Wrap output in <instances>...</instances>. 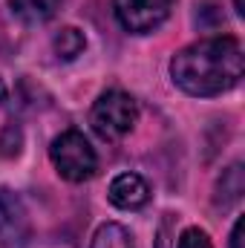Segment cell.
I'll return each mask as SVG.
<instances>
[{
  "label": "cell",
  "instance_id": "16",
  "mask_svg": "<svg viewBox=\"0 0 245 248\" xmlns=\"http://www.w3.org/2000/svg\"><path fill=\"white\" fill-rule=\"evenodd\" d=\"M6 101V84H3V78H0V104Z\"/></svg>",
  "mask_w": 245,
  "mask_h": 248
},
{
  "label": "cell",
  "instance_id": "5",
  "mask_svg": "<svg viewBox=\"0 0 245 248\" xmlns=\"http://www.w3.org/2000/svg\"><path fill=\"white\" fill-rule=\"evenodd\" d=\"M29 237L32 222L23 199L15 190L0 187V248H26Z\"/></svg>",
  "mask_w": 245,
  "mask_h": 248
},
{
  "label": "cell",
  "instance_id": "8",
  "mask_svg": "<svg viewBox=\"0 0 245 248\" xmlns=\"http://www.w3.org/2000/svg\"><path fill=\"white\" fill-rule=\"evenodd\" d=\"M84 46H87V38L75 26H63L61 32H55V38H52V49L63 61H75L84 52Z\"/></svg>",
  "mask_w": 245,
  "mask_h": 248
},
{
  "label": "cell",
  "instance_id": "7",
  "mask_svg": "<svg viewBox=\"0 0 245 248\" xmlns=\"http://www.w3.org/2000/svg\"><path fill=\"white\" fill-rule=\"evenodd\" d=\"M9 6H12V12L23 20V23H46L55 12H58V6H61V0H9Z\"/></svg>",
  "mask_w": 245,
  "mask_h": 248
},
{
  "label": "cell",
  "instance_id": "15",
  "mask_svg": "<svg viewBox=\"0 0 245 248\" xmlns=\"http://www.w3.org/2000/svg\"><path fill=\"white\" fill-rule=\"evenodd\" d=\"M234 9H237V15H245V3L243 0H234Z\"/></svg>",
  "mask_w": 245,
  "mask_h": 248
},
{
  "label": "cell",
  "instance_id": "1",
  "mask_svg": "<svg viewBox=\"0 0 245 248\" xmlns=\"http://www.w3.org/2000/svg\"><path fill=\"white\" fill-rule=\"evenodd\" d=\"M245 55L243 44L231 35H216L196 41L179 49L170 61V78L173 84L196 98L222 95L234 90L243 81Z\"/></svg>",
  "mask_w": 245,
  "mask_h": 248
},
{
  "label": "cell",
  "instance_id": "10",
  "mask_svg": "<svg viewBox=\"0 0 245 248\" xmlns=\"http://www.w3.org/2000/svg\"><path fill=\"white\" fill-rule=\"evenodd\" d=\"M243 165H231L225 173H222V179H219V185L216 190L222 193L225 190V199H219L216 205H222V208H228V205H234L240 196H243Z\"/></svg>",
  "mask_w": 245,
  "mask_h": 248
},
{
  "label": "cell",
  "instance_id": "9",
  "mask_svg": "<svg viewBox=\"0 0 245 248\" xmlns=\"http://www.w3.org/2000/svg\"><path fill=\"white\" fill-rule=\"evenodd\" d=\"M90 248H133V237H130V231L124 225H119V222H104L95 231Z\"/></svg>",
  "mask_w": 245,
  "mask_h": 248
},
{
  "label": "cell",
  "instance_id": "2",
  "mask_svg": "<svg viewBox=\"0 0 245 248\" xmlns=\"http://www.w3.org/2000/svg\"><path fill=\"white\" fill-rule=\"evenodd\" d=\"M49 159L66 182H87L98 170V156L81 130H63L49 147Z\"/></svg>",
  "mask_w": 245,
  "mask_h": 248
},
{
  "label": "cell",
  "instance_id": "11",
  "mask_svg": "<svg viewBox=\"0 0 245 248\" xmlns=\"http://www.w3.org/2000/svg\"><path fill=\"white\" fill-rule=\"evenodd\" d=\"M20 147H23V130H20V124L9 122L0 130V156L15 159V156H20Z\"/></svg>",
  "mask_w": 245,
  "mask_h": 248
},
{
  "label": "cell",
  "instance_id": "6",
  "mask_svg": "<svg viewBox=\"0 0 245 248\" xmlns=\"http://www.w3.org/2000/svg\"><path fill=\"white\" fill-rule=\"evenodd\" d=\"M110 202L122 211H138L150 202V187L138 173H119L110 182Z\"/></svg>",
  "mask_w": 245,
  "mask_h": 248
},
{
  "label": "cell",
  "instance_id": "12",
  "mask_svg": "<svg viewBox=\"0 0 245 248\" xmlns=\"http://www.w3.org/2000/svg\"><path fill=\"white\" fill-rule=\"evenodd\" d=\"M179 248H214L208 234L202 228H184L182 237H179Z\"/></svg>",
  "mask_w": 245,
  "mask_h": 248
},
{
  "label": "cell",
  "instance_id": "4",
  "mask_svg": "<svg viewBox=\"0 0 245 248\" xmlns=\"http://www.w3.org/2000/svg\"><path fill=\"white\" fill-rule=\"evenodd\" d=\"M113 12L127 32L147 35L170 15V0H113Z\"/></svg>",
  "mask_w": 245,
  "mask_h": 248
},
{
  "label": "cell",
  "instance_id": "13",
  "mask_svg": "<svg viewBox=\"0 0 245 248\" xmlns=\"http://www.w3.org/2000/svg\"><path fill=\"white\" fill-rule=\"evenodd\" d=\"M170 214L162 219V225H159V231H156V248H170Z\"/></svg>",
  "mask_w": 245,
  "mask_h": 248
},
{
  "label": "cell",
  "instance_id": "3",
  "mask_svg": "<svg viewBox=\"0 0 245 248\" xmlns=\"http://www.w3.org/2000/svg\"><path fill=\"white\" fill-rule=\"evenodd\" d=\"M136 119H138V107L122 90L101 93L90 110V124L104 141H116V139L127 136L136 127Z\"/></svg>",
  "mask_w": 245,
  "mask_h": 248
},
{
  "label": "cell",
  "instance_id": "14",
  "mask_svg": "<svg viewBox=\"0 0 245 248\" xmlns=\"http://www.w3.org/2000/svg\"><path fill=\"white\" fill-rule=\"evenodd\" d=\"M243 234H245V217H237L234 228H231V248H243Z\"/></svg>",
  "mask_w": 245,
  "mask_h": 248
}]
</instances>
